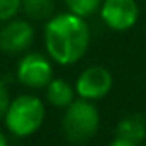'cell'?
I'll use <instances>...</instances> for the list:
<instances>
[{
    "label": "cell",
    "instance_id": "4",
    "mask_svg": "<svg viewBox=\"0 0 146 146\" xmlns=\"http://www.w3.org/2000/svg\"><path fill=\"white\" fill-rule=\"evenodd\" d=\"M41 53H27L17 63V80L29 88H46V85L53 80V65Z\"/></svg>",
    "mask_w": 146,
    "mask_h": 146
},
{
    "label": "cell",
    "instance_id": "5",
    "mask_svg": "<svg viewBox=\"0 0 146 146\" xmlns=\"http://www.w3.org/2000/svg\"><path fill=\"white\" fill-rule=\"evenodd\" d=\"M34 27L24 19H9L0 27V51L5 54H21L31 48Z\"/></svg>",
    "mask_w": 146,
    "mask_h": 146
},
{
    "label": "cell",
    "instance_id": "9",
    "mask_svg": "<svg viewBox=\"0 0 146 146\" xmlns=\"http://www.w3.org/2000/svg\"><path fill=\"white\" fill-rule=\"evenodd\" d=\"M75 94H76L75 88L63 78H53L46 85V99L54 107L66 109L75 100Z\"/></svg>",
    "mask_w": 146,
    "mask_h": 146
},
{
    "label": "cell",
    "instance_id": "3",
    "mask_svg": "<svg viewBox=\"0 0 146 146\" xmlns=\"http://www.w3.org/2000/svg\"><path fill=\"white\" fill-rule=\"evenodd\" d=\"M63 133L72 143H87L100 126V114L92 100L76 99L66 107L63 115Z\"/></svg>",
    "mask_w": 146,
    "mask_h": 146
},
{
    "label": "cell",
    "instance_id": "2",
    "mask_svg": "<svg viewBox=\"0 0 146 146\" xmlns=\"http://www.w3.org/2000/svg\"><path fill=\"white\" fill-rule=\"evenodd\" d=\"M46 109L42 100L36 95H19L10 100L3 115L5 127L17 138H27L39 131L44 122Z\"/></svg>",
    "mask_w": 146,
    "mask_h": 146
},
{
    "label": "cell",
    "instance_id": "1",
    "mask_svg": "<svg viewBox=\"0 0 146 146\" xmlns=\"http://www.w3.org/2000/svg\"><path fill=\"white\" fill-rule=\"evenodd\" d=\"M90 44V27L85 17L72 12L53 15L46 21L44 46L48 56L63 66L75 65L83 58Z\"/></svg>",
    "mask_w": 146,
    "mask_h": 146
},
{
    "label": "cell",
    "instance_id": "10",
    "mask_svg": "<svg viewBox=\"0 0 146 146\" xmlns=\"http://www.w3.org/2000/svg\"><path fill=\"white\" fill-rule=\"evenodd\" d=\"M21 9L33 21H48L54 14V0H22Z\"/></svg>",
    "mask_w": 146,
    "mask_h": 146
},
{
    "label": "cell",
    "instance_id": "8",
    "mask_svg": "<svg viewBox=\"0 0 146 146\" xmlns=\"http://www.w3.org/2000/svg\"><path fill=\"white\" fill-rule=\"evenodd\" d=\"M115 136H122L134 143H141L146 138V119L141 114H129L122 117L115 127Z\"/></svg>",
    "mask_w": 146,
    "mask_h": 146
},
{
    "label": "cell",
    "instance_id": "11",
    "mask_svg": "<svg viewBox=\"0 0 146 146\" xmlns=\"http://www.w3.org/2000/svg\"><path fill=\"white\" fill-rule=\"evenodd\" d=\"M63 2L68 7V12L76 14L80 17L94 15L102 5V0H63Z\"/></svg>",
    "mask_w": 146,
    "mask_h": 146
},
{
    "label": "cell",
    "instance_id": "6",
    "mask_svg": "<svg viewBox=\"0 0 146 146\" xmlns=\"http://www.w3.org/2000/svg\"><path fill=\"white\" fill-rule=\"evenodd\" d=\"M112 75L104 66H88L78 75L75 82V92L80 99L87 100H100L104 99L112 88Z\"/></svg>",
    "mask_w": 146,
    "mask_h": 146
},
{
    "label": "cell",
    "instance_id": "12",
    "mask_svg": "<svg viewBox=\"0 0 146 146\" xmlns=\"http://www.w3.org/2000/svg\"><path fill=\"white\" fill-rule=\"evenodd\" d=\"M21 2L22 0H0V22H5L21 10Z\"/></svg>",
    "mask_w": 146,
    "mask_h": 146
},
{
    "label": "cell",
    "instance_id": "14",
    "mask_svg": "<svg viewBox=\"0 0 146 146\" xmlns=\"http://www.w3.org/2000/svg\"><path fill=\"white\" fill-rule=\"evenodd\" d=\"M109 146H139V145L134 143V141H131V139H126V138H122V136H115V138L110 141Z\"/></svg>",
    "mask_w": 146,
    "mask_h": 146
},
{
    "label": "cell",
    "instance_id": "13",
    "mask_svg": "<svg viewBox=\"0 0 146 146\" xmlns=\"http://www.w3.org/2000/svg\"><path fill=\"white\" fill-rule=\"evenodd\" d=\"M9 104H10V94L5 87L3 82H0V119H3L5 112L9 109Z\"/></svg>",
    "mask_w": 146,
    "mask_h": 146
},
{
    "label": "cell",
    "instance_id": "15",
    "mask_svg": "<svg viewBox=\"0 0 146 146\" xmlns=\"http://www.w3.org/2000/svg\"><path fill=\"white\" fill-rule=\"evenodd\" d=\"M0 146H9V141H7V138L2 131H0Z\"/></svg>",
    "mask_w": 146,
    "mask_h": 146
},
{
    "label": "cell",
    "instance_id": "7",
    "mask_svg": "<svg viewBox=\"0 0 146 146\" xmlns=\"http://www.w3.org/2000/svg\"><path fill=\"white\" fill-rule=\"evenodd\" d=\"M99 12L104 24L117 33L131 29L139 17L136 0H102Z\"/></svg>",
    "mask_w": 146,
    "mask_h": 146
}]
</instances>
